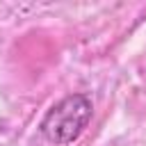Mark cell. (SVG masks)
I'll list each match as a JSON object with an SVG mask.
<instances>
[{
  "instance_id": "cell-1",
  "label": "cell",
  "mask_w": 146,
  "mask_h": 146,
  "mask_svg": "<svg viewBox=\"0 0 146 146\" xmlns=\"http://www.w3.org/2000/svg\"><path fill=\"white\" fill-rule=\"evenodd\" d=\"M91 100L84 94H71L55 103L43 121H41V132L48 141L52 144H71L75 141L84 128L91 121Z\"/></svg>"
}]
</instances>
